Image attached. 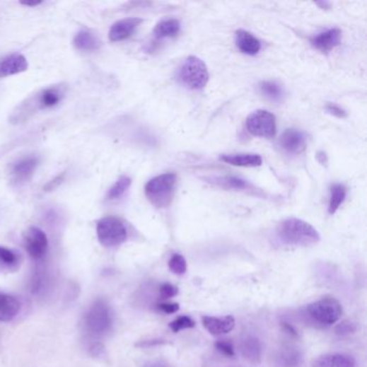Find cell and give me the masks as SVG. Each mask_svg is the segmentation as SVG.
I'll list each match as a JSON object with an SVG mask.
<instances>
[{
    "mask_svg": "<svg viewBox=\"0 0 367 367\" xmlns=\"http://www.w3.org/2000/svg\"><path fill=\"white\" fill-rule=\"evenodd\" d=\"M356 323L352 321H342V322L338 323L335 327V334L342 337H346V336L351 335V334L356 333Z\"/></svg>",
    "mask_w": 367,
    "mask_h": 367,
    "instance_id": "obj_30",
    "label": "cell"
},
{
    "mask_svg": "<svg viewBox=\"0 0 367 367\" xmlns=\"http://www.w3.org/2000/svg\"><path fill=\"white\" fill-rule=\"evenodd\" d=\"M74 45L78 50L83 51V52H94L100 49V41L92 33L81 30L74 38Z\"/></svg>",
    "mask_w": 367,
    "mask_h": 367,
    "instance_id": "obj_21",
    "label": "cell"
},
{
    "mask_svg": "<svg viewBox=\"0 0 367 367\" xmlns=\"http://www.w3.org/2000/svg\"><path fill=\"white\" fill-rule=\"evenodd\" d=\"M141 18H129L124 20L117 21L111 26L110 32H109V39L112 42H119V41L127 40L137 30L138 26L141 24Z\"/></svg>",
    "mask_w": 367,
    "mask_h": 367,
    "instance_id": "obj_10",
    "label": "cell"
},
{
    "mask_svg": "<svg viewBox=\"0 0 367 367\" xmlns=\"http://www.w3.org/2000/svg\"><path fill=\"white\" fill-rule=\"evenodd\" d=\"M39 165L37 156H26L21 158L12 167V178L16 183H24L34 176L35 171Z\"/></svg>",
    "mask_w": 367,
    "mask_h": 367,
    "instance_id": "obj_11",
    "label": "cell"
},
{
    "mask_svg": "<svg viewBox=\"0 0 367 367\" xmlns=\"http://www.w3.org/2000/svg\"><path fill=\"white\" fill-rule=\"evenodd\" d=\"M276 235L278 240L286 246L308 247L320 241V234L311 224L296 218L280 222Z\"/></svg>",
    "mask_w": 367,
    "mask_h": 367,
    "instance_id": "obj_1",
    "label": "cell"
},
{
    "mask_svg": "<svg viewBox=\"0 0 367 367\" xmlns=\"http://www.w3.org/2000/svg\"><path fill=\"white\" fill-rule=\"evenodd\" d=\"M241 356L248 362L257 364L263 356V345L261 340L255 335H246L240 342Z\"/></svg>",
    "mask_w": 367,
    "mask_h": 367,
    "instance_id": "obj_14",
    "label": "cell"
},
{
    "mask_svg": "<svg viewBox=\"0 0 367 367\" xmlns=\"http://www.w3.org/2000/svg\"><path fill=\"white\" fill-rule=\"evenodd\" d=\"M28 69V62L22 54H12L0 62V78L18 75Z\"/></svg>",
    "mask_w": 367,
    "mask_h": 367,
    "instance_id": "obj_15",
    "label": "cell"
},
{
    "mask_svg": "<svg viewBox=\"0 0 367 367\" xmlns=\"http://www.w3.org/2000/svg\"><path fill=\"white\" fill-rule=\"evenodd\" d=\"M282 330H284L286 334H289V335L293 336V337H298V331H296V327H293L290 323L282 322Z\"/></svg>",
    "mask_w": 367,
    "mask_h": 367,
    "instance_id": "obj_36",
    "label": "cell"
},
{
    "mask_svg": "<svg viewBox=\"0 0 367 367\" xmlns=\"http://www.w3.org/2000/svg\"><path fill=\"white\" fill-rule=\"evenodd\" d=\"M24 246L30 257L39 261L45 257L49 247L47 235L39 228H30L24 234Z\"/></svg>",
    "mask_w": 367,
    "mask_h": 367,
    "instance_id": "obj_8",
    "label": "cell"
},
{
    "mask_svg": "<svg viewBox=\"0 0 367 367\" xmlns=\"http://www.w3.org/2000/svg\"><path fill=\"white\" fill-rule=\"evenodd\" d=\"M247 129L251 135L271 139L277 131L276 117L266 110L255 111L247 119Z\"/></svg>",
    "mask_w": 367,
    "mask_h": 367,
    "instance_id": "obj_7",
    "label": "cell"
},
{
    "mask_svg": "<svg viewBox=\"0 0 367 367\" xmlns=\"http://www.w3.org/2000/svg\"><path fill=\"white\" fill-rule=\"evenodd\" d=\"M142 367H171L167 363L163 362L160 360L149 361L146 364L142 365Z\"/></svg>",
    "mask_w": 367,
    "mask_h": 367,
    "instance_id": "obj_37",
    "label": "cell"
},
{
    "mask_svg": "<svg viewBox=\"0 0 367 367\" xmlns=\"http://www.w3.org/2000/svg\"><path fill=\"white\" fill-rule=\"evenodd\" d=\"M280 146L290 154H300L306 149L307 138L303 132L289 129L284 132L279 140Z\"/></svg>",
    "mask_w": 367,
    "mask_h": 367,
    "instance_id": "obj_9",
    "label": "cell"
},
{
    "mask_svg": "<svg viewBox=\"0 0 367 367\" xmlns=\"http://www.w3.org/2000/svg\"><path fill=\"white\" fill-rule=\"evenodd\" d=\"M158 309L167 315H171V313H176L180 307L177 303H161L158 305Z\"/></svg>",
    "mask_w": 367,
    "mask_h": 367,
    "instance_id": "obj_35",
    "label": "cell"
},
{
    "mask_svg": "<svg viewBox=\"0 0 367 367\" xmlns=\"http://www.w3.org/2000/svg\"><path fill=\"white\" fill-rule=\"evenodd\" d=\"M216 348L221 354H223L224 356H230V358H233L235 356L234 346H233L230 340H219V342H216Z\"/></svg>",
    "mask_w": 367,
    "mask_h": 367,
    "instance_id": "obj_31",
    "label": "cell"
},
{
    "mask_svg": "<svg viewBox=\"0 0 367 367\" xmlns=\"http://www.w3.org/2000/svg\"><path fill=\"white\" fill-rule=\"evenodd\" d=\"M63 98V92L57 86L47 88L41 92L38 98L39 106L42 109H50L57 106Z\"/></svg>",
    "mask_w": 367,
    "mask_h": 367,
    "instance_id": "obj_23",
    "label": "cell"
},
{
    "mask_svg": "<svg viewBox=\"0 0 367 367\" xmlns=\"http://www.w3.org/2000/svg\"><path fill=\"white\" fill-rule=\"evenodd\" d=\"M84 329L88 335L100 337L105 335L112 325V313L105 301L98 300L88 308L84 317Z\"/></svg>",
    "mask_w": 367,
    "mask_h": 367,
    "instance_id": "obj_5",
    "label": "cell"
},
{
    "mask_svg": "<svg viewBox=\"0 0 367 367\" xmlns=\"http://www.w3.org/2000/svg\"><path fill=\"white\" fill-rule=\"evenodd\" d=\"M236 45L243 54L257 55L261 50V41L247 30H237Z\"/></svg>",
    "mask_w": 367,
    "mask_h": 367,
    "instance_id": "obj_17",
    "label": "cell"
},
{
    "mask_svg": "<svg viewBox=\"0 0 367 367\" xmlns=\"http://www.w3.org/2000/svg\"><path fill=\"white\" fill-rule=\"evenodd\" d=\"M18 264V255L11 249L0 246V268L12 269Z\"/></svg>",
    "mask_w": 367,
    "mask_h": 367,
    "instance_id": "obj_27",
    "label": "cell"
},
{
    "mask_svg": "<svg viewBox=\"0 0 367 367\" xmlns=\"http://www.w3.org/2000/svg\"><path fill=\"white\" fill-rule=\"evenodd\" d=\"M220 160L239 167H259L263 163L261 156L255 153L223 154L220 156Z\"/></svg>",
    "mask_w": 367,
    "mask_h": 367,
    "instance_id": "obj_18",
    "label": "cell"
},
{
    "mask_svg": "<svg viewBox=\"0 0 367 367\" xmlns=\"http://www.w3.org/2000/svg\"><path fill=\"white\" fill-rule=\"evenodd\" d=\"M162 344H165L164 340L162 339H153V340H146V342H142L140 344V346H144V347H150V346H156V345H162Z\"/></svg>",
    "mask_w": 367,
    "mask_h": 367,
    "instance_id": "obj_38",
    "label": "cell"
},
{
    "mask_svg": "<svg viewBox=\"0 0 367 367\" xmlns=\"http://www.w3.org/2000/svg\"><path fill=\"white\" fill-rule=\"evenodd\" d=\"M342 40V32L338 28H331L311 38L310 42L315 49L322 53H329L338 47Z\"/></svg>",
    "mask_w": 367,
    "mask_h": 367,
    "instance_id": "obj_12",
    "label": "cell"
},
{
    "mask_svg": "<svg viewBox=\"0 0 367 367\" xmlns=\"http://www.w3.org/2000/svg\"><path fill=\"white\" fill-rule=\"evenodd\" d=\"M55 180L59 181V183H61L62 180H63V177L59 176V178L55 179ZM53 182L55 183V181H53ZM47 189H49V190L54 189V185H53L52 182H50V183H49V185H47Z\"/></svg>",
    "mask_w": 367,
    "mask_h": 367,
    "instance_id": "obj_40",
    "label": "cell"
},
{
    "mask_svg": "<svg viewBox=\"0 0 367 367\" xmlns=\"http://www.w3.org/2000/svg\"><path fill=\"white\" fill-rule=\"evenodd\" d=\"M178 288L173 286L171 284H163L160 286V296L161 298L167 300V298H174L178 294Z\"/></svg>",
    "mask_w": 367,
    "mask_h": 367,
    "instance_id": "obj_32",
    "label": "cell"
},
{
    "mask_svg": "<svg viewBox=\"0 0 367 367\" xmlns=\"http://www.w3.org/2000/svg\"><path fill=\"white\" fill-rule=\"evenodd\" d=\"M302 362V352L293 346L281 348L277 356V363L279 367H300Z\"/></svg>",
    "mask_w": 367,
    "mask_h": 367,
    "instance_id": "obj_20",
    "label": "cell"
},
{
    "mask_svg": "<svg viewBox=\"0 0 367 367\" xmlns=\"http://www.w3.org/2000/svg\"><path fill=\"white\" fill-rule=\"evenodd\" d=\"M325 110H327L330 115H334V117H338V119H344V117H347V112H346L342 107L336 104H327V106H325Z\"/></svg>",
    "mask_w": 367,
    "mask_h": 367,
    "instance_id": "obj_34",
    "label": "cell"
},
{
    "mask_svg": "<svg viewBox=\"0 0 367 367\" xmlns=\"http://www.w3.org/2000/svg\"><path fill=\"white\" fill-rule=\"evenodd\" d=\"M23 5L26 6V7H37V6L41 5L42 1H35V3H22Z\"/></svg>",
    "mask_w": 367,
    "mask_h": 367,
    "instance_id": "obj_39",
    "label": "cell"
},
{
    "mask_svg": "<svg viewBox=\"0 0 367 367\" xmlns=\"http://www.w3.org/2000/svg\"><path fill=\"white\" fill-rule=\"evenodd\" d=\"M97 237L103 246L113 248L127 239V228L122 220L115 216H105L97 222Z\"/></svg>",
    "mask_w": 367,
    "mask_h": 367,
    "instance_id": "obj_6",
    "label": "cell"
},
{
    "mask_svg": "<svg viewBox=\"0 0 367 367\" xmlns=\"http://www.w3.org/2000/svg\"><path fill=\"white\" fill-rule=\"evenodd\" d=\"M168 266L169 268H170V271L176 274V275H185V274L187 273V261H185L183 255H178V253H176V255L170 257L168 262Z\"/></svg>",
    "mask_w": 367,
    "mask_h": 367,
    "instance_id": "obj_28",
    "label": "cell"
},
{
    "mask_svg": "<svg viewBox=\"0 0 367 367\" xmlns=\"http://www.w3.org/2000/svg\"><path fill=\"white\" fill-rule=\"evenodd\" d=\"M177 176L174 173H166L154 177L144 187L146 199L156 208H166L174 199Z\"/></svg>",
    "mask_w": 367,
    "mask_h": 367,
    "instance_id": "obj_2",
    "label": "cell"
},
{
    "mask_svg": "<svg viewBox=\"0 0 367 367\" xmlns=\"http://www.w3.org/2000/svg\"><path fill=\"white\" fill-rule=\"evenodd\" d=\"M194 327H195V322L189 315H181L169 325V327L174 333H178L182 330L192 329Z\"/></svg>",
    "mask_w": 367,
    "mask_h": 367,
    "instance_id": "obj_29",
    "label": "cell"
},
{
    "mask_svg": "<svg viewBox=\"0 0 367 367\" xmlns=\"http://www.w3.org/2000/svg\"><path fill=\"white\" fill-rule=\"evenodd\" d=\"M20 302L14 296L0 292V321L8 322L20 311Z\"/></svg>",
    "mask_w": 367,
    "mask_h": 367,
    "instance_id": "obj_19",
    "label": "cell"
},
{
    "mask_svg": "<svg viewBox=\"0 0 367 367\" xmlns=\"http://www.w3.org/2000/svg\"><path fill=\"white\" fill-rule=\"evenodd\" d=\"M259 91L267 100L280 102L284 97V88L276 81H263L259 84Z\"/></svg>",
    "mask_w": 367,
    "mask_h": 367,
    "instance_id": "obj_25",
    "label": "cell"
},
{
    "mask_svg": "<svg viewBox=\"0 0 367 367\" xmlns=\"http://www.w3.org/2000/svg\"><path fill=\"white\" fill-rule=\"evenodd\" d=\"M131 185L132 179L129 177L122 176L109 190L108 194H107V199L117 201V199H121L127 193Z\"/></svg>",
    "mask_w": 367,
    "mask_h": 367,
    "instance_id": "obj_26",
    "label": "cell"
},
{
    "mask_svg": "<svg viewBox=\"0 0 367 367\" xmlns=\"http://www.w3.org/2000/svg\"><path fill=\"white\" fill-rule=\"evenodd\" d=\"M354 356L346 354H327L315 359L313 367H356Z\"/></svg>",
    "mask_w": 367,
    "mask_h": 367,
    "instance_id": "obj_16",
    "label": "cell"
},
{
    "mask_svg": "<svg viewBox=\"0 0 367 367\" xmlns=\"http://www.w3.org/2000/svg\"><path fill=\"white\" fill-rule=\"evenodd\" d=\"M180 22L176 18L161 21L154 28V36L158 39L173 38L180 33Z\"/></svg>",
    "mask_w": 367,
    "mask_h": 367,
    "instance_id": "obj_22",
    "label": "cell"
},
{
    "mask_svg": "<svg viewBox=\"0 0 367 367\" xmlns=\"http://www.w3.org/2000/svg\"><path fill=\"white\" fill-rule=\"evenodd\" d=\"M202 322L204 327L214 336L230 333L235 327V319L232 315H226V317L205 315L202 319Z\"/></svg>",
    "mask_w": 367,
    "mask_h": 367,
    "instance_id": "obj_13",
    "label": "cell"
},
{
    "mask_svg": "<svg viewBox=\"0 0 367 367\" xmlns=\"http://www.w3.org/2000/svg\"><path fill=\"white\" fill-rule=\"evenodd\" d=\"M224 183H226V187H231V189L243 190L247 187L246 181L237 178V177H228V178L224 179Z\"/></svg>",
    "mask_w": 367,
    "mask_h": 367,
    "instance_id": "obj_33",
    "label": "cell"
},
{
    "mask_svg": "<svg viewBox=\"0 0 367 367\" xmlns=\"http://www.w3.org/2000/svg\"><path fill=\"white\" fill-rule=\"evenodd\" d=\"M306 315L309 320L319 327H331L342 317V307L335 298H323L309 304Z\"/></svg>",
    "mask_w": 367,
    "mask_h": 367,
    "instance_id": "obj_4",
    "label": "cell"
},
{
    "mask_svg": "<svg viewBox=\"0 0 367 367\" xmlns=\"http://www.w3.org/2000/svg\"><path fill=\"white\" fill-rule=\"evenodd\" d=\"M347 195V190L345 185L335 183L330 189L329 214H334L337 211Z\"/></svg>",
    "mask_w": 367,
    "mask_h": 367,
    "instance_id": "obj_24",
    "label": "cell"
},
{
    "mask_svg": "<svg viewBox=\"0 0 367 367\" xmlns=\"http://www.w3.org/2000/svg\"><path fill=\"white\" fill-rule=\"evenodd\" d=\"M177 79L185 88L199 91L207 86L209 81V71L201 59L197 57H189L179 68Z\"/></svg>",
    "mask_w": 367,
    "mask_h": 367,
    "instance_id": "obj_3",
    "label": "cell"
}]
</instances>
